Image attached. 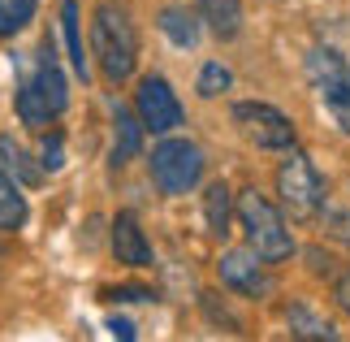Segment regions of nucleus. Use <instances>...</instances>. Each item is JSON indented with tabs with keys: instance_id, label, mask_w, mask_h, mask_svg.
I'll return each mask as SVG.
<instances>
[{
	"instance_id": "1",
	"label": "nucleus",
	"mask_w": 350,
	"mask_h": 342,
	"mask_svg": "<svg viewBox=\"0 0 350 342\" xmlns=\"http://www.w3.org/2000/svg\"><path fill=\"white\" fill-rule=\"evenodd\" d=\"M91 48H96L100 74L109 83H126L139 65V35H134L130 13L117 5V0H100L96 18H91Z\"/></svg>"
},
{
	"instance_id": "2",
	"label": "nucleus",
	"mask_w": 350,
	"mask_h": 342,
	"mask_svg": "<svg viewBox=\"0 0 350 342\" xmlns=\"http://www.w3.org/2000/svg\"><path fill=\"white\" fill-rule=\"evenodd\" d=\"M238 221L247 230L251 252H260L268 265H281V260L294 256V239H290L286 221H281V212L260 195V191H242L238 195Z\"/></svg>"
},
{
	"instance_id": "3",
	"label": "nucleus",
	"mask_w": 350,
	"mask_h": 342,
	"mask_svg": "<svg viewBox=\"0 0 350 342\" xmlns=\"http://www.w3.org/2000/svg\"><path fill=\"white\" fill-rule=\"evenodd\" d=\"M307 78L325 104V113L333 117V126L350 134V65L338 48H312L307 52Z\"/></svg>"
},
{
	"instance_id": "4",
	"label": "nucleus",
	"mask_w": 350,
	"mask_h": 342,
	"mask_svg": "<svg viewBox=\"0 0 350 342\" xmlns=\"http://www.w3.org/2000/svg\"><path fill=\"white\" fill-rule=\"evenodd\" d=\"M277 195L286 204V212L299 217V221H312V217L325 208V178L316 173V165L299 147H290L286 165L277 169Z\"/></svg>"
},
{
	"instance_id": "5",
	"label": "nucleus",
	"mask_w": 350,
	"mask_h": 342,
	"mask_svg": "<svg viewBox=\"0 0 350 342\" xmlns=\"http://www.w3.org/2000/svg\"><path fill=\"white\" fill-rule=\"evenodd\" d=\"M152 178L165 195H186L204 178V152L191 139H165L152 152Z\"/></svg>"
},
{
	"instance_id": "6",
	"label": "nucleus",
	"mask_w": 350,
	"mask_h": 342,
	"mask_svg": "<svg viewBox=\"0 0 350 342\" xmlns=\"http://www.w3.org/2000/svg\"><path fill=\"white\" fill-rule=\"evenodd\" d=\"M234 121H238V130L247 134L255 147H268V152H290L294 147L290 117L281 113V108H273V104L242 100V104H234Z\"/></svg>"
},
{
	"instance_id": "7",
	"label": "nucleus",
	"mask_w": 350,
	"mask_h": 342,
	"mask_svg": "<svg viewBox=\"0 0 350 342\" xmlns=\"http://www.w3.org/2000/svg\"><path fill=\"white\" fill-rule=\"evenodd\" d=\"M134 108H139L143 126L152 130V134H169V130H178V126H182V104H178L173 87H169L160 74H147L143 83H139Z\"/></svg>"
},
{
	"instance_id": "8",
	"label": "nucleus",
	"mask_w": 350,
	"mask_h": 342,
	"mask_svg": "<svg viewBox=\"0 0 350 342\" xmlns=\"http://www.w3.org/2000/svg\"><path fill=\"white\" fill-rule=\"evenodd\" d=\"M268 260L260 252H225L221 256V282L230 286L234 295H247V299H264L268 291H273V278H268Z\"/></svg>"
},
{
	"instance_id": "9",
	"label": "nucleus",
	"mask_w": 350,
	"mask_h": 342,
	"mask_svg": "<svg viewBox=\"0 0 350 342\" xmlns=\"http://www.w3.org/2000/svg\"><path fill=\"white\" fill-rule=\"evenodd\" d=\"M113 256L130 269H147L152 265V243L143 239V225L134 221V212H117L113 221Z\"/></svg>"
},
{
	"instance_id": "10",
	"label": "nucleus",
	"mask_w": 350,
	"mask_h": 342,
	"mask_svg": "<svg viewBox=\"0 0 350 342\" xmlns=\"http://www.w3.org/2000/svg\"><path fill=\"white\" fill-rule=\"evenodd\" d=\"M195 9L217 39H234L242 31V0H195Z\"/></svg>"
},
{
	"instance_id": "11",
	"label": "nucleus",
	"mask_w": 350,
	"mask_h": 342,
	"mask_svg": "<svg viewBox=\"0 0 350 342\" xmlns=\"http://www.w3.org/2000/svg\"><path fill=\"white\" fill-rule=\"evenodd\" d=\"M35 83H39V91H44V100L52 104V113H65V104H70V83H65V74H61V65L48 57H39V65H35Z\"/></svg>"
},
{
	"instance_id": "12",
	"label": "nucleus",
	"mask_w": 350,
	"mask_h": 342,
	"mask_svg": "<svg viewBox=\"0 0 350 342\" xmlns=\"http://www.w3.org/2000/svg\"><path fill=\"white\" fill-rule=\"evenodd\" d=\"M113 121H117V139H113V165H126L130 156H139V143H143V117H130L126 108H113Z\"/></svg>"
},
{
	"instance_id": "13",
	"label": "nucleus",
	"mask_w": 350,
	"mask_h": 342,
	"mask_svg": "<svg viewBox=\"0 0 350 342\" xmlns=\"http://www.w3.org/2000/svg\"><path fill=\"white\" fill-rule=\"evenodd\" d=\"M199 13L191 18V9H178V5H169L165 13H160V31H165L178 48H195L199 44Z\"/></svg>"
},
{
	"instance_id": "14",
	"label": "nucleus",
	"mask_w": 350,
	"mask_h": 342,
	"mask_svg": "<svg viewBox=\"0 0 350 342\" xmlns=\"http://www.w3.org/2000/svg\"><path fill=\"white\" fill-rule=\"evenodd\" d=\"M18 117H22L31 130H44L48 121H52V104L44 100V91H39L35 78H26V83L18 87Z\"/></svg>"
},
{
	"instance_id": "15",
	"label": "nucleus",
	"mask_w": 350,
	"mask_h": 342,
	"mask_svg": "<svg viewBox=\"0 0 350 342\" xmlns=\"http://www.w3.org/2000/svg\"><path fill=\"white\" fill-rule=\"evenodd\" d=\"M286 321H290V334L294 338H338V330H333V321H325V317H316L307 304H290L286 308Z\"/></svg>"
},
{
	"instance_id": "16",
	"label": "nucleus",
	"mask_w": 350,
	"mask_h": 342,
	"mask_svg": "<svg viewBox=\"0 0 350 342\" xmlns=\"http://www.w3.org/2000/svg\"><path fill=\"white\" fill-rule=\"evenodd\" d=\"M22 225H26V199H22L18 182L0 173V230L13 234V230H22Z\"/></svg>"
},
{
	"instance_id": "17",
	"label": "nucleus",
	"mask_w": 350,
	"mask_h": 342,
	"mask_svg": "<svg viewBox=\"0 0 350 342\" xmlns=\"http://www.w3.org/2000/svg\"><path fill=\"white\" fill-rule=\"evenodd\" d=\"M61 31H65V44H70L74 74L87 83V48H83V35H78V0H65L61 5Z\"/></svg>"
},
{
	"instance_id": "18",
	"label": "nucleus",
	"mask_w": 350,
	"mask_h": 342,
	"mask_svg": "<svg viewBox=\"0 0 350 342\" xmlns=\"http://www.w3.org/2000/svg\"><path fill=\"white\" fill-rule=\"evenodd\" d=\"M204 212H208L212 239H225V234H230V186H225V182H212V186H208Z\"/></svg>"
},
{
	"instance_id": "19",
	"label": "nucleus",
	"mask_w": 350,
	"mask_h": 342,
	"mask_svg": "<svg viewBox=\"0 0 350 342\" xmlns=\"http://www.w3.org/2000/svg\"><path fill=\"white\" fill-rule=\"evenodd\" d=\"M0 160H5V169H9V173H18V182H22V186H35V182H39V169L31 165V156H26L22 147L9 139V134H0Z\"/></svg>"
},
{
	"instance_id": "20",
	"label": "nucleus",
	"mask_w": 350,
	"mask_h": 342,
	"mask_svg": "<svg viewBox=\"0 0 350 342\" xmlns=\"http://www.w3.org/2000/svg\"><path fill=\"white\" fill-rule=\"evenodd\" d=\"M35 5L39 0H0V39L18 35L22 26L35 18Z\"/></svg>"
},
{
	"instance_id": "21",
	"label": "nucleus",
	"mask_w": 350,
	"mask_h": 342,
	"mask_svg": "<svg viewBox=\"0 0 350 342\" xmlns=\"http://www.w3.org/2000/svg\"><path fill=\"white\" fill-rule=\"evenodd\" d=\"M225 87H230V70H225V65L212 61V65L199 70V95H208V100H212V95H221Z\"/></svg>"
},
{
	"instance_id": "22",
	"label": "nucleus",
	"mask_w": 350,
	"mask_h": 342,
	"mask_svg": "<svg viewBox=\"0 0 350 342\" xmlns=\"http://www.w3.org/2000/svg\"><path fill=\"white\" fill-rule=\"evenodd\" d=\"M61 165H65V139H61V134H48V139H44V169L57 173Z\"/></svg>"
},
{
	"instance_id": "23",
	"label": "nucleus",
	"mask_w": 350,
	"mask_h": 342,
	"mask_svg": "<svg viewBox=\"0 0 350 342\" xmlns=\"http://www.w3.org/2000/svg\"><path fill=\"white\" fill-rule=\"evenodd\" d=\"M104 299H152V291H143V286H121V291H104Z\"/></svg>"
},
{
	"instance_id": "24",
	"label": "nucleus",
	"mask_w": 350,
	"mask_h": 342,
	"mask_svg": "<svg viewBox=\"0 0 350 342\" xmlns=\"http://www.w3.org/2000/svg\"><path fill=\"white\" fill-rule=\"evenodd\" d=\"M338 304L350 312V273H342V278H338Z\"/></svg>"
},
{
	"instance_id": "25",
	"label": "nucleus",
	"mask_w": 350,
	"mask_h": 342,
	"mask_svg": "<svg viewBox=\"0 0 350 342\" xmlns=\"http://www.w3.org/2000/svg\"><path fill=\"white\" fill-rule=\"evenodd\" d=\"M109 334L113 338H134V325L130 321H109Z\"/></svg>"
}]
</instances>
